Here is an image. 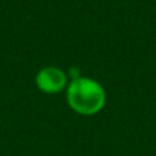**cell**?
Here are the masks:
<instances>
[{"label": "cell", "mask_w": 156, "mask_h": 156, "mask_svg": "<svg viewBox=\"0 0 156 156\" xmlns=\"http://www.w3.org/2000/svg\"><path fill=\"white\" fill-rule=\"evenodd\" d=\"M67 103L81 115H93L104 107L105 92L97 81L80 76L67 85Z\"/></svg>", "instance_id": "cell-1"}, {"label": "cell", "mask_w": 156, "mask_h": 156, "mask_svg": "<svg viewBox=\"0 0 156 156\" xmlns=\"http://www.w3.org/2000/svg\"><path fill=\"white\" fill-rule=\"evenodd\" d=\"M36 85L44 93H59L67 86V74L59 67L47 66L37 73Z\"/></svg>", "instance_id": "cell-2"}]
</instances>
